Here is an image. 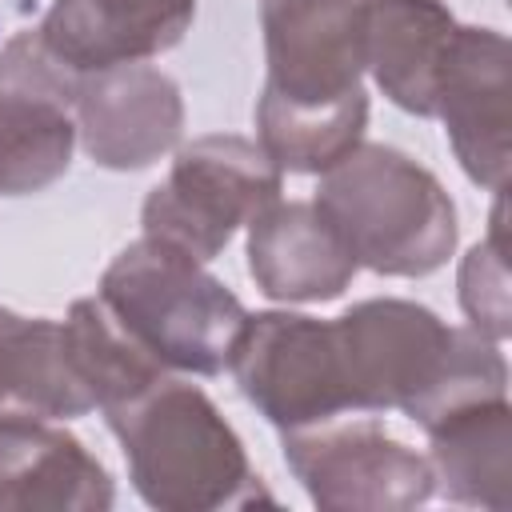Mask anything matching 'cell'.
I'll return each mask as SVG.
<instances>
[{"instance_id":"cell-17","label":"cell","mask_w":512,"mask_h":512,"mask_svg":"<svg viewBox=\"0 0 512 512\" xmlns=\"http://www.w3.org/2000/svg\"><path fill=\"white\" fill-rule=\"evenodd\" d=\"M64 352L100 412H112L168 376V368L132 340V332L104 308L100 296H84L60 320Z\"/></svg>"},{"instance_id":"cell-13","label":"cell","mask_w":512,"mask_h":512,"mask_svg":"<svg viewBox=\"0 0 512 512\" xmlns=\"http://www.w3.org/2000/svg\"><path fill=\"white\" fill-rule=\"evenodd\" d=\"M248 272L268 300L324 304L344 296L360 264L312 200H276L248 220Z\"/></svg>"},{"instance_id":"cell-5","label":"cell","mask_w":512,"mask_h":512,"mask_svg":"<svg viewBox=\"0 0 512 512\" xmlns=\"http://www.w3.org/2000/svg\"><path fill=\"white\" fill-rule=\"evenodd\" d=\"M284 192V172L272 156L232 132H212L184 144L168 176L144 196V236L164 240L196 260H216L240 224L260 216Z\"/></svg>"},{"instance_id":"cell-1","label":"cell","mask_w":512,"mask_h":512,"mask_svg":"<svg viewBox=\"0 0 512 512\" xmlns=\"http://www.w3.org/2000/svg\"><path fill=\"white\" fill-rule=\"evenodd\" d=\"M352 412H404L428 428L444 412L508 392L496 340L452 328L416 300H360L332 320Z\"/></svg>"},{"instance_id":"cell-10","label":"cell","mask_w":512,"mask_h":512,"mask_svg":"<svg viewBox=\"0 0 512 512\" xmlns=\"http://www.w3.org/2000/svg\"><path fill=\"white\" fill-rule=\"evenodd\" d=\"M72 112L84 152L112 172L152 168L184 132L180 84L144 60L88 72Z\"/></svg>"},{"instance_id":"cell-20","label":"cell","mask_w":512,"mask_h":512,"mask_svg":"<svg viewBox=\"0 0 512 512\" xmlns=\"http://www.w3.org/2000/svg\"><path fill=\"white\" fill-rule=\"evenodd\" d=\"M460 308L468 316V328H476L488 340H508L512 332V292H508V244H504V192H496L492 228L488 240H480L456 276Z\"/></svg>"},{"instance_id":"cell-15","label":"cell","mask_w":512,"mask_h":512,"mask_svg":"<svg viewBox=\"0 0 512 512\" xmlns=\"http://www.w3.org/2000/svg\"><path fill=\"white\" fill-rule=\"evenodd\" d=\"M456 28L440 0L368 4V72L396 108L412 116L436 112V80Z\"/></svg>"},{"instance_id":"cell-21","label":"cell","mask_w":512,"mask_h":512,"mask_svg":"<svg viewBox=\"0 0 512 512\" xmlns=\"http://www.w3.org/2000/svg\"><path fill=\"white\" fill-rule=\"evenodd\" d=\"M80 72H72L44 40L40 32H20L0 48V96H40V100H60L76 104L80 92Z\"/></svg>"},{"instance_id":"cell-19","label":"cell","mask_w":512,"mask_h":512,"mask_svg":"<svg viewBox=\"0 0 512 512\" xmlns=\"http://www.w3.org/2000/svg\"><path fill=\"white\" fill-rule=\"evenodd\" d=\"M76 148L68 104L40 96H0V196H32L56 184Z\"/></svg>"},{"instance_id":"cell-2","label":"cell","mask_w":512,"mask_h":512,"mask_svg":"<svg viewBox=\"0 0 512 512\" xmlns=\"http://www.w3.org/2000/svg\"><path fill=\"white\" fill-rule=\"evenodd\" d=\"M104 416L124 448L132 488L148 508L216 512L272 500L248 464L244 440L196 384L164 376Z\"/></svg>"},{"instance_id":"cell-6","label":"cell","mask_w":512,"mask_h":512,"mask_svg":"<svg viewBox=\"0 0 512 512\" xmlns=\"http://www.w3.org/2000/svg\"><path fill=\"white\" fill-rule=\"evenodd\" d=\"M228 368L244 400L284 432L352 412L332 320L304 312H248Z\"/></svg>"},{"instance_id":"cell-3","label":"cell","mask_w":512,"mask_h":512,"mask_svg":"<svg viewBox=\"0 0 512 512\" xmlns=\"http://www.w3.org/2000/svg\"><path fill=\"white\" fill-rule=\"evenodd\" d=\"M312 204L356 264L380 276H432L456 252L452 196L400 148L356 144L320 176Z\"/></svg>"},{"instance_id":"cell-4","label":"cell","mask_w":512,"mask_h":512,"mask_svg":"<svg viewBox=\"0 0 512 512\" xmlns=\"http://www.w3.org/2000/svg\"><path fill=\"white\" fill-rule=\"evenodd\" d=\"M96 296L168 372L216 376L228 368L248 308L204 260L140 236L112 256Z\"/></svg>"},{"instance_id":"cell-18","label":"cell","mask_w":512,"mask_h":512,"mask_svg":"<svg viewBox=\"0 0 512 512\" xmlns=\"http://www.w3.org/2000/svg\"><path fill=\"white\" fill-rule=\"evenodd\" d=\"M364 128H368V92H356L328 108H296L264 92L256 100V144L272 156L280 172L324 176L356 144H364Z\"/></svg>"},{"instance_id":"cell-8","label":"cell","mask_w":512,"mask_h":512,"mask_svg":"<svg viewBox=\"0 0 512 512\" xmlns=\"http://www.w3.org/2000/svg\"><path fill=\"white\" fill-rule=\"evenodd\" d=\"M372 0H264V96L328 108L364 92Z\"/></svg>"},{"instance_id":"cell-9","label":"cell","mask_w":512,"mask_h":512,"mask_svg":"<svg viewBox=\"0 0 512 512\" xmlns=\"http://www.w3.org/2000/svg\"><path fill=\"white\" fill-rule=\"evenodd\" d=\"M472 184L504 192L512 168V48L496 28L460 24L440 80L436 112Z\"/></svg>"},{"instance_id":"cell-11","label":"cell","mask_w":512,"mask_h":512,"mask_svg":"<svg viewBox=\"0 0 512 512\" xmlns=\"http://www.w3.org/2000/svg\"><path fill=\"white\" fill-rule=\"evenodd\" d=\"M116 488L108 468L64 428L28 412H0V508L104 512Z\"/></svg>"},{"instance_id":"cell-7","label":"cell","mask_w":512,"mask_h":512,"mask_svg":"<svg viewBox=\"0 0 512 512\" xmlns=\"http://www.w3.org/2000/svg\"><path fill=\"white\" fill-rule=\"evenodd\" d=\"M284 464L324 512H408L432 500L428 456L372 420L284 432Z\"/></svg>"},{"instance_id":"cell-12","label":"cell","mask_w":512,"mask_h":512,"mask_svg":"<svg viewBox=\"0 0 512 512\" xmlns=\"http://www.w3.org/2000/svg\"><path fill=\"white\" fill-rule=\"evenodd\" d=\"M196 0H52L40 40L80 76L152 60L184 40Z\"/></svg>"},{"instance_id":"cell-14","label":"cell","mask_w":512,"mask_h":512,"mask_svg":"<svg viewBox=\"0 0 512 512\" xmlns=\"http://www.w3.org/2000/svg\"><path fill=\"white\" fill-rule=\"evenodd\" d=\"M428 432V464L436 492L456 504L504 512L512 504V404L480 396L444 412Z\"/></svg>"},{"instance_id":"cell-16","label":"cell","mask_w":512,"mask_h":512,"mask_svg":"<svg viewBox=\"0 0 512 512\" xmlns=\"http://www.w3.org/2000/svg\"><path fill=\"white\" fill-rule=\"evenodd\" d=\"M92 408V396L68 364L60 320L0 308V412L72 420Z\"/></svg>"}]
</instances>
